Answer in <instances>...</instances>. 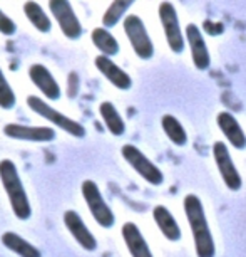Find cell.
I'll return each instance as SVG.
<instances>
[{"label":"cell","instance_id":"obj_1","mask_svg":"<svg viewBox=\"0 0 246 257\" xmlns=\"http://www.w3.org/2000/svg\"><path fill=\"white\" fill-rule=\"evenodd\" d=\"M184 212L186 219L190 222L192 237H194V247L198 257H214V240L211 235L208 220H206L204 207L196 195L184 197Z\"/></svg>","mask_w":246,"mask_h":257},{"label":"cell","instance_id":"obj_2","mask_svg":"<svg viewBox=\"0 0 246 257\" xmlns=\"http://www.w3.org/2000/svg\"><path fill=\"white\" fill-rule=\"evenodd\" d=\"M0 180H2V185L6 188L7 197L12 205V210L16 213L17 219H20V220L30 219V215H32L30 203H28L22 180H20V177H18L17 167L12 160H2V162H0Z\"/></svg>","mask_w":246,"mask_h":257},{"label":"cell","instance_id":"obj_3","mask_svg":"<svg viewBox=\"0 0 246 257\" xmlns=\"http://www.w3.org/2000/svg\"><path fill=\"white\" fill-rule=\"evenodd\" d=\"M27 104L34 113L42 116V118L47 119L54 126H57V128L62 130V132L69 133L70 137H76V138H84L86 137V128L79 123V121L62 114L60 111L54 109L49 103H46V101L42 98H38V96H34V94L28 96Z\"/></svg>","mask_w":246,"mask_h":257},{"label":"cell","instance_id":"obj_4","mask_svg":"<svg viewBox=\"0 0 246 257\" xmlns=\"http://www.w3.org/2000/svg\"><path fill=\"white\" fill-rule=\"evenodd\" d=\"M122 27H124V34L128 36V41L132 47L134 54L142 61L152 59L154 44H152V39L149 36L146 26H144L142 19L139 16H134V14H129V16L122 19Z\"/></svg>","mask_w":246,"mask_h":257},{"label":"cell","instance_id":"obj_5","mask_svg":"<svg viewBox=\"0 0 246 257\" xmlns=\"http://www.w3.org/2000/svg\"><path fill=\"white\" fill-rule=\"evenodd\" d=\"M158 16L159 21H161L164 36H166V42L170 46V49L174 52V54H181L184 51L186 46V39L184 34L181 31V24H180V16H178L176 7L172 6V2H164L159 4L158 9Z\"/></svg>","mask_w":246,"mask_h":257},{"label":"cell","instance_id":"obj_6","mask_svg":"<svg viewBox=\"0 0 246 257\" xmlns=\"http://www.w3.org/2000/svg\"><path fill=\"white\" fill-rule=\"evenodd\" d=\"M49 9L60 32L70 41H79L84 34V27L69 0H49Z\"/></svg>","mask_w":246,"mask_h":257},{"label":"cell","instance_id":"obj_7","mask_svg":"<svg viewBox=\"0 0 246 257\" xmlns=\"http://www.w3.org/2000/svg\"><path fill=\"white\" fill-rule=\"evenodd\" d=\"M82 197H84L86 203H88L90 213H92L94 220L98 222L100 227L109 229L114 225V213L109 208V205L106 203V200L100 195V190L98 187V183H94L92 180H84L80 185Z\"/></svg>","mask_w":246,"mask_h":257},{"label":"cell","instance_id":"obj_8","mask_svg":"<svg viewBox=\"0 0 246 257\" xmlns=\"http://www.w3.org/2000/svg\"><path fill=\"white\" fill-rule=\"evenodd\" d=\"M120 153H122L124 160H126L148 183H151V185H161L164 182V175L161 170H159L138 147H134V145H124V147L120 148Z\"/></svg>","mask_w":246,"mask_h":257},{"label":"cell","instance_id":"obj_9","mask_svg":"<svg viewBox=\"0 0 246 257\" xmlns=\"http://www.w3.org/2000/svg\"><path fill=\"white\" fill-rule=\"evenodd\" d=\"M184 39L191 51V59L194 67L200 71H206L211 66V56L201 29L196 24H188L184 29Z\"/></svg>","mask_w":246,"mask_h":257},{"label":"cell","instance_id":"obj_10","mask_svg":"<svg viewBox=\"0 0 246 257\" xmlns=\"http://www.w3.org/2000/svg\"><path fill=\"white\" fill-rule=\"evenodd\" d=\"M4 135L18 142L32 143H49L56 140V132L47 126H26L17 123H8L4 126Z\"/></svg>","mask_w":246,"mask_h":257},{"label":"cell","instance_id":"obj_11","mask_svg":"<svg viewBox=\"0 0 246 257\" xmlns=\"http://www.w3.org/2000/svg\"><path fill=\"white\" fill-rule=\"evenodd\" d=\"M213 157H214V163L218 167L220 173H221V178L223 182L226 183V187L230 190H240L241 188V177L236 170L233 160H231V155H230V150L228 147L223 143V142H216L213 145Z\"/></svg>","mask_w":246,"mask_h":257},{"label":"cell","instance_id":"obj_12","mask_svg":"<svg viewBox=\"0 0 246 257\" xmlns=\"http://www.w3.org/2000/svg\"><path fill=\"white\" fill-rule=\"evenodd\" d=\"M28 77L34 82V86L40 91L49 101H57L60 98V86L52 76V72L44 64H32L28 67Z\"/></svg>","mask_w":246,"mask_h":257},{"label":"cell","instance_id":"obj_13","mask_svg":"<svg viewBox=\"0 0 246 257\" xmlns=\"http://www.w3.org/2000/svg\"><path fill=\"white\" fill-rule=\"evenodd\" d=\"M94 64H96V67H98V71L100 72V74H102L106 79H108L112 86H116L118 89H120V91L131 89V86H132L131 76H129L122 67H119L118 64H116V62L112 61V57L99 54L94 59Z\"/></svg>","mask_w":246,"mask_h":257},{"label":"cell","instance_id":"obj_14","mask_svg":"<svg viewBox=\"0 0 246 257\" xmlns=\"http://www.w3.org/2000/svg\"><path fill=\"white\" fill-rule=\"evenodd\" d=\"M64 224L66 229L70 232V235L74 237L84 250H96L98 247V240L96 237L90 234V230L88 229V225L84 224V220L80 219V215L74 210H67L64 213Z\"/></svg>","mask_w":246,"mask_h":257},{"label":"cell","instance_id":"obj_15","mask_svg":"<svg viewBox=\"0 0 246 257\" xmlns=\"http://www.w3.org/2000/svg\"><path fill=\"white\" fill-rule=\"evenodd\" d=\"M216 123H218V128L224 135V138L231 143V147L236 150L246 148V135L233 114L228 113V111H221L216 116Z\"/></svg>","mask_w":246,"mask_h":257},{"label":"cell","instance_id":"obj_16","mask_svg":"<svg viewBox=\"0 0 246 257\" xmlns=\"http://www.w3.org/2000/svg\"><path fill=\"white\" fill-rule=\"evenodd\" d=\"M120 234L124 237V242L128 245V250L131 252L132 257H152L151 249H149L148 242L144 240L141 230L138 229L136 224L126 222L120 229Z\"/></svg>","mask_w":246,"mask_h":257},{"label":"cell","instance_id":"obj_17","mask_svg":"<svg viewBox=\"0 0 246 257\" xmlns=\"http://www.w3.org/2000/svg\"><path fill=\"white\" fill-rule=\"evenodd\" d=\"M152 217H154V220H156V224L159 227V230H161V234L166 237L168 240L176 242V240L181 239V229H180V225H178V222L174 220L172 213L168 210L166 207H164V205L154 207Z\"/></svg>","mask_w":246,"mask_h":257},{"label":"cell","instance_id":"obj_18","mask_svg":"<svg viewBox=\"0 0 246 257\" xmlns=\"http://www.w3.org/2000/svg\"><path fill=\"white\" fill-rule=\"evenodd\" d=\"M90 41H92L96 49H98L102 56L114 57L119 52L118 39H116L112 34H110L109 29H106L104 26L92 29V32H90Z\"/></svg>","mask_w":246,"mask_h":257},{"label":"cell","instance_id":"obj_19","mask_svg":"<svg viewBox=\"0 0 246 257\" xmlns=\"http://www.w3.org/2000/svg\"><path fill=\"white\" fill-rule=\"evenodd\" d=\"M24 14H26L27 21L36 27V31L42 34L50 32V29H52L50 17L47 16L44 9L40 7V4H37L36 0H27V2L24 4Z\"/></svg>","mask_w":246,"mask_h":257},{"label":"cell","instance_id":"obj_20","mask_svg":"<svg viewBox=\"0 0 246 257\" xmlns=\"http://www.w3.org/2000/svg\"><path fill=\"white\" fill-rule=\"evenodd\" d=\"M2 244L7 247L8 250H12L14 254L20 257H42L40 250L36 245H32L30 242L26 240L16 232H6L2 235Z\"/></svg>","mask_w":246,"mask_h":257},{"label":"cell","instance_id":"obj_21","mask_svg":"<svg viewBox=\"0 0 246 257\" xmlns=\"http://www.w3.org/2000/svg\"><path fill=\"white\" fill-rule=\"evenodd\" d=\"M99 113H100V118H102L106 128L110 135L114 137H120L126 132V123H124L122 116L119 114V111L116 109V106L109 101H104L100 103L99 106Z\"/></svg>","mask_w":246,"mask_h":257},{"label":"cell","instance_id":"obj_22","mask_svg":"<svg viewBox=\"0 0 246 257\" xmlns=\"http://www.w3.org/2000/svg\"><path fill=\"white\" fill-rule=\"evenodd\" d=\"M134 2L136 0H112L102 16V26L106 29H110L118 26L119 22H122V19L126 17V12Z\"/></svg>","mask_w":246,"mask_h":257},{"label":"cell","instance_id":"obj_23","mask_svg":"<svg viewBox=\"0 0 246 257\" xmlns=\"http://www.w3.org/2000/svg\"><path fill=\"white\" fill-rule=\"evenodd\" d=\"M161 126L166 133V137L171 140L176 147H184L188 143V133L182 128V124L172 114H164L161 118Z\"/></svg>","mask_w":246,"mask_h":257},{"label":"cell","instance_id":"obj_24","mask_svg":"<svg viewBox=\"0 0 246 257\" xmlns=\"http://www.w3.org/2000/svg\"><path fill=\"white\" fill-rule=\"evenodd\" d=\"M16 93H14L12 86L8 84L6 74H4L2 67H0V108L2 109H12L16 106Z\"/></svg>","mask_w":246,"mask_h":257},{"label":"cell","instance_id":"obj_25","mask_svg":"<svg viewBox=\"0 0 246 257\" xmlns=\"http://www.w3.org/2000/svg\"><path fill=\"white\" fill-rule=\"evenodd\" d=\"M16 32H17V24L14 22L12 19L2 11V9H0V34H2V36L10 37Z\"/></svg>","mask_w":246,"mask_h":257}]
</instances>
